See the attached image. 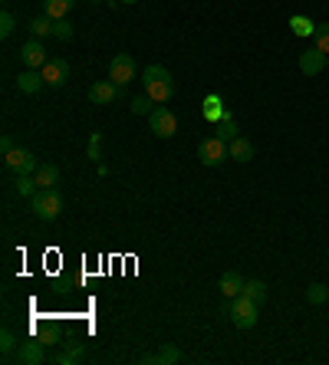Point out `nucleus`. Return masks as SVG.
I'll return each instance as SVG.
<instances>
[{
	"label": "nucleus",
	"mask_w": 329,
	"mask_h": 365,
	"mask_svg": "<svg viewBox=\"0 0 329 365\" xmlns=\"http://www.w3.org/2000/svg\"><path fill=\"white\" fill-rule=\"evenodd\" d=\"M13 191L23 194V198H33V194L40 191V184L33 174H13Z\"/></svg>",
	"instance_id": "obj_20"
},
{
	"label": "nucleus",
	"mask_w": 329,
	"mask_h": 365,
	"mask_svg": "<svg viewBox=\"0 0 329 365\" xmlns=\"http://www.w3.org/2000/svg\"><path fill=\"white\" fill-rule=\"evenodd\" d=\"M313 47L323 49L329 56V23H316V33H313Z\"/></svg>",
	"instance_id": "obj_26"
},
{
	"label": "nucleus",
	"mask_w": 329,
	"mask_h": 365,
	"mask_svg": "<svg viewBox=\"0 0 329 365\" xmlns=\"http://www.w3.org/2000/svg\"><path fill=\"white\" fill-rule=\"evenodd\" d=\"M197 158H201L204 168H217V164H224L231 158V145L221 142L217 135H211V138H204V142L197 145Z\"/></svg>",
	"instance_id": "obj_4"
},
{
	"label": "nucleus",
	"mask_w": 329,
	"mask_h": 365,
	"mask_svg": "<svg viewBox=\"0 0 329 365\" xmlns=\"http://www.w3.org/2000/svg\"><path fill=\"white\" fill-rule=\"evenodd\" d=\"M17 336H13V333H10V329H4V333H0V352H4V359H13V352H17Z\"/></svg>",
	"instance_id": "obj_25"
},
{
	"label": "nucleus",
	"mask_w": 329,
	"mask_h": 365,
	"mask_svg": "<svg viewBox=\"0 0 329 365\" xmlns=\"http://www.w3.org/2000/svg\"><path fill=\"white\" fill-rule=\"evenodd\" d=\"M76 0H43V13L50 20H66V13L73 10Z\"/></svg>",
	"instance_id": "obj_17"
},
{
	"label": "nucleus",
	"mask_w": 329,
	"mask_h": 365,
	"mask_svg": "<svg viewBox=\"0 0 329 365\" xmlns=\"http://www.w3.org/2000/svg\"><path fill=\"white\" fill-rule=\"evenodd\" d=\"M96 4H99V0H96Z\"/></svg>",
	"instance_id": "obj_36"
},
{
	"label": "nucleus",
	"mask_w": 329,
	"mask_h": 365,
	"mask_svg": "<svg viewBox=\"0 0 329 365\" xmlns=\"http://www.w3.org/2000/svg\"><path fill=\"white\" fill-rule=\"evenodd\" d=\"M63 194L57 191V188H40L33 198H30V208H33V214H37L40 221H57L59 214H63Z\"/></svg>",
	"instance_id": "obj_2"
},
{
	"label": "nucleus",
	"mask_w": 329,
	"mask_h": 365,
	"mask_svg": "<svg viewBox=\"0 0 329 365\" xmlns=\"http://www.w3.org/2000/svg\"><path fill=\"white\" fill-rule=\"evenodd\" d=\"M149 128L151 135H158V138H171V135L178 132V119L171 112L168 106H155L149 112Z\"/></svg>",
	"instance_id": "obj_5"
},
{
	"label": "nucleus",
	"mask_w": 329,
	"mask_h": 365,
	"mask_svg": "<svg viewBox=\"0 0 329 365\" xmlns=\"http://www.w3.org/2000/svg\"><path fill=\"white\" fill-rule=\"evenodd\" d=\"M306 299H310L313 306L326 303V299H329V287H323V283H310V289H306Z\"/></svg>",
	"instance_id": "obj_27"
},
{
	"label": "nucleus",
	"mask_w": 329,
	"mask_h": 365,
	"mask_svg": "<svg viewBox=\"0 0 329 365\" xmlns=\"http://www.w3.org/2000/svg\"><path fill=\"white\" fill-rule=\"evenodd\" d=\"M53 37L69 43V40H73V23H69V20H53Z\"/></svg>",
	"instance_id": "obj_28"
},
{
	"label": "nucleus",
	"mask_w": 329,
	"mask_h": 365,
	"mask_svg": "<svg viewBox=\"0 0 329 365\" xmlns=\"http://www.w3.org/2000/svg\"><path fill=\"white\" fill-rule=\"evenodd\" d=\"M214 135L221 138V142H227V145L237 138V122H234V116H231V112H227L221 122H214Z\"/></svg>",
	"instance_id": "obj_18"
},
{
	"label": "nucleus",
	"mask_w": 329,
	"mask_h": 365,
	"mask_svg": "<svg viewBox=\"0 0 329 365\" xmlns=\"http://www.w3.org/2000/svg\"><path fill=\"white\" fill-rule=\"evenodd\" d=\"M257 309H260V303H254L250 297H244V293H241V297L231 299V303H227L221 313H224V316L231 319L237 329H250V326H257Z\"/></svg>",
	"instance_id": "obj_3"
},
{
	"label": "nucleus",
	"mask_w": 329,
	"mask_h": 365,
	"mask_svg": "<svg viewBox=\"0 0 329 365\" xmlns=\"http://www.w3.org/2000/svg\"><path fill=\"white\" fill-rule=\"evenodd\" d=\"M43 73V79H47V86H53V89H59V86H66V79H69V63L66 59H47V66L40 69Z\"/></svg>",
	"instance_id": "obj_10"
},
{
	"label": "nucleus",
	"mask_w": 329,
	"mask_h": 365,
	"mask_svg": "<svg viewBox=\"0 0 329 365\" xmlns=\"http://www.w3.org/2000/svg\"><path fill=\"white\" fill-rule=\"evenodd\" d=\"M115 4H139V0H115Z\"/></svg>",
	"instance_id": "obj_34"
},
{
	"label": "nucleus",
	"mask_w": 329,
	"mask_h": 365,
	"mask_svg": "<svg viewBox=\"0 0 329 365\" xmlns=\"http://www.w3.org/2000/svg\"><path fill=\"white\" fill-rule=\"evenodd\" d=\"M231 158H234V162H241V164H247L250 158H254V142L237 135L234 142H231Z\"/></svg>",
	"instance_id": "obj_16"
},
{
	"label": "nucleus",
	"mask_w": 329,
	"mask_h": 365,
	"mask_svg": "<svg viewBox=\"0 0 329 365\" xmlns=\"http://www.w3.org/2000/svg\"><path fill=\"white\" fill-rule=\"evenodd\" d=\"M99 155H103V135L93 132V138H89V158H93V162H99Z\"/></svg>",
	"instance_id": "obj_32"
},
{
	"label": "nucleus",
	"mask_w": 329,
	"mask_h": 365,
	"mask_svg": "<svg viewBox=\"0 0 329 365\" xmlns=\"http://www.w3.org/2000/svg\"><path fill=\"white\" fill-rule=\"evenodd\" d=\"M13 27H17V20H13V13H10V10H4V13H0V37L7 40L10 33H13Z\"/></svg>",
	"instance_id": "obj_31"
},
{
	"label": "nucleus",
	"mask_w": 329,
	"mask_h": 365,
	"mask_svg": "<svg viewBox=\"0 0 329 365\" xmlns=\"http://www.w3.org/2000/svg\"><path fill=\"white\" fill-rule=\"evenodd\" d=\"M20 365H43L47 362V342H40V339H27V342H20L17 352H13Z\"/></svg>",
	"instance_id": "obj_7"
},
{
	"label": "nucleus",
	"mask_w": 329,
	"mask_h": 365,
	"mask_svg": "<svg viewBox=\"0 0 329 365\" xmlns=\"http://www.w3.org/2000/svg\"><path fill=\"white\" fill-rule=\"evenodd\" d=\"M142 362H149V365H171V362H181V349H178V346H161L158 352H151V356H142Z\"/></svg>",
	"instance_id": "obj_15"
},
{
	"label": "nucleus",
	"mask_w": 329,
	"mask_h": 365,
	"mask_svg": "<svg viewBox=\"0 0 329 365\" xmlns=\"http://www.w3.org/2000/svg\"><path fill=\"white\" fill-rule=\"evenodd\" d=\"M244 297H250L254 303H263L267 299V287H263V280H244V289H241Z\"/></svg>",
	"instance_id": "obj_24"
},
{
	"label": "nucleus",
	"mask_w": 329,
	"mask_h": 365,
	"mask_svg": "<svg viewBox=\"0 0 329 365\" xmlns=\"http://www.w3.org/2000/svg\"><path fill=\"white\" fill-rule=\"evenodd\" d=\"M33 178H37L40 188H57V181H59V168H57V164H40Z\"/></svg>",
	"instance_id": "obj_21"
},
{
	"label": "nucleus",
	"mask_w": 329,
	"mask_h": 365,
	"mask_svg": "<svg viewBox=\"0 0 329 365\" xmlns=\"http://www.w3.org/2000/svg\"><path fill=\"white\" fill-rule=\"evenodd\" d=\"M151 96H139V99H132V112H135V116H149L151 112Z\"/></svg>",
	"instance_id": "obj_30"
},
{
	"label": "nucleus",
	"mask_w": 329,
	"mask_h": 365,
	"mask_svg": "<svg viewBox=\"0 0 329 365\" xmlns=\"http://www.w3.org/2000/svg\"><path fill=\"white\" fill-rule=\"evenodd\" d=\"M142 83H145V96H151V102H171L175 99V79L158 63L142 73Z\"/></svg>",
	"instance_id": "obj_1"
},
{
	"label": "nucleus",
	"mask_w": 329,
	"mask_h": 365,
	"mask_svg": "<svg viewBox=\"0 0 329 365\" xmlns=\"http://www.w3.org/2000/svg\"><path fill=\"white\" fill-rule=\"evenodd\" d=\"M109 79H112L115 86H129L132 79H135V59H132L129 53L112 56V63H109Z\"/></svg>",
	"instance_id": "obj_8"
},
{
	"label": "nucleus",
	"mask_w": 329,
	"mask_h": 365,
	"mask_svg": "<svg viewBox=\"0 0 329 365\" xmlns=\"http://www.w3.org/2000/svg\"><path fill=\"white\" fill-rule=\"evenodd\" d=\"M217 287H221V293H224L227 299H234V297H241V289H244V277H241L237 270H227Z\"/></svg>",
	"instance_id": "obj_14"
},
{
	"label": "nucleus",
	"mask_w": 329,
	"mask_h": 365,
	"mask_svg": "<svg viewBox=\"0 0 329 365\" xmlns=\"http://www.w3.org/2000/svg\"><path fill=\"white\" fill-rule=\"evenodd\" d=\"M13 148H17V145H13V138H10V135H4V138H0V152L7 155V152H13Z\"/></svg>",
	"instance_id": "obj_33"
},
{
	"label": "nucleus",
	"mask_w": 329,
	"mask_h": 365,
	"mask_svg": "<svg viewBox=\"0 0 329 365\" xmlns=\"http://www.w3.org/2000/svg\"><path fill=\"white\" fill-rule=\"evenodd\" d=\"M27 30H30V37L33 40H43V37H53V20L43 13V17H33L27 23Z\"/></svg>",
	"instance_id": "obj_19"
},
{
	"label": "nucleus",
	"mask_w": 329,
	"mask_h": 365,
	"mask_svg": "<svg viewBox=\"0 0 329 365\" xmlns=\"http://www.w3.org/2000/svg\"><path fill=\"white\" fill-rule=\"evenodd\" d=\"M20 59H23V66L27 69H43L47 66V47H43V40H30V43H23Z\"/></svg>",
	"instance_id": "obj_9"
},
{
	"label": "nucleus",
	"mask_w": 329,
	"mask_h": 365,
	"mask_svg": "<svg viewBox=\"0 0 329 365\" xmlns=\"http://www.w3.org/2000/svg\"><path fill=\"white\" fill-rule=\"evenodd\" d=\"M227 112H224V102H221V96H207L204 99V119L211 125L214 122H221V119H224Z\"/></svg>",
	"instance_id": "obj_22"
},
{
	"label": "nucleus",
	"mask_w": 329,
	"mask_h": 365,
	"mask_svg": "<svg viewBox=\"0 0 329 365\" xmlns=\"http://www.w3.org/2000/svg\"><path fill=\"white\" fill-rule=\"evenodd\" d=\"M4 168H7L10 174H37L40 162L33 158V152H27V148H13V152L4 155Z\"/></svg>",
	"instance_id": "obj_6"
},
{
	"label": "nucleus",
	"mask_w": 329,
	"mask_h": 365,
	"mask_svg": "<svg viewBox=\"0 0 329 365\" xmlns=\"http://www.w3.org/2000/svg\"><path fill=\"white\" fill-rule=\"evenodd\" d=\"M326 53H323V49H306V53H300V73L303 76H316V73H323V69H326Z\"/></svg>",
	"instance_id": "obj_12"
},
{
	"label": "nucleus",
	"mask_w": 329,
	"mask_h": 365,
	"mask_svg": "<svg viewBox=\"0 0 329 365\" xmlns=\"http://www.w3.org/2000/svg\"><path fill=\"white\" fill-rule=\"evenodd\" d=\"M83 359V346H73V349H66V352H59L53 362L57 365H69V362H79Z\"/></svg>",
	"instance_id": "obj_29"
},
{
	"label": "nucleus",
	"mask_w": 329,
	"mask_h": 365,
	"mask_svg": "<svg viewBox=\"0 0 329 365\" xmlns=\"http://www.w3.org/2000/svg\"><path fill=\"white\" fill-rule=\"evenodd\" d=\"M43 86H47V79H43L40 69H23V73L17 76V89L23 92V96H37Z\"/></svg>",
	"instance_id": "obj_13"
},
{
	"label": "nucleus",
	"mask_w": 329,
	"mask_h": 365,
	"mask_svg": "<svg viewBox=\"0 0 329 365\" xmlns=\"http://www.w3.org/2000/svg\"><path fill=\"white\" fill-rule=\"evenodd\" d=\"M290 30L296 33V37H313V33H316V23H313L310 17L296 13V17H290Z\"/></svg>",
	"instance_id": "obj_23"
},
{
	"label": "nucleus",
	"mask_w": 329,
	"mask_h": 365,
	"mask_svg": "<svg viewBox=\"0 0 329 365\" xmlns=\"http://www.w3.org/2000/svg\"><path fill=\"white\" fill-rule=\"evenodd\" d=\"M122 96V86H115L112 79H105V83H96L89 89V102L93 106H105V102H115V99Z\"/></svg>",
	"instance_id": "obj_11"
},
{
	"label": "nucleus",
	"mask_w": 329,
	"mask_h": 365,
	"mask_svg": "<svg viewBox=\"0 0 329 365\" xmlns=\"http://www.w3.org/2000/svg\"><path fill=\"white\" fill-rule=\"evenodd\" d=\"M326 69H329V59H326Z\"/></svg>",
	"instance_id": "obj_35"
},
{
	"label": "nucleus",
	"mask_w": 329,
	"mask_h": 365,
	"mask_svg": "<svg viewBox=\"0 0 329 365\" xmlns=\"http://www.w3.org/2000/svg\"><path fill=\"white\" fill-rule=\"evenodd\" d=\"M326 287H329V283H326Z\"/></svg>",
	"instance_id": "obj_37"
}]
</instances>
